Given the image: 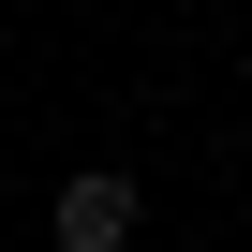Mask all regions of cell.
Segmentation results:
<instances>
[{
    "instance_id": "cell-1",
    "label": "cell",
    "mask_w": 252,
    "mask_h": 252,
    "mask_svg": "<svg viewBox=\"0 0 252 252\" xmlns=\"http://www.w3.org/2000/svg\"><path fill=\"white\" fill-rule=\"evenodd\" d=\"M60 237L74 252H134V178H60Z\"/></svg>"
}]
</instances>
